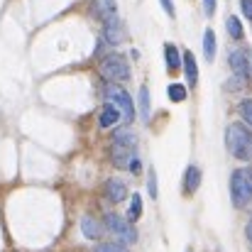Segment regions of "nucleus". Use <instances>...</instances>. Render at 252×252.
<instances>
[{
  "label": "nucleus",
  "instance_id": "nucleus-1",
  "mask_svg": "<svg viewBox=\"0 0 252 252\" xmlns=\"http://www.w3.org/2000/svg\"><path fill=\"white\" fill-rule=\"evenodd\" d=\"M225 145L228 152L240 159V162H250L252 159V132L243 125V123H233L225 130Z\"/></svg>",
  "mask_w": 252,
  "mask_h": 252
},
{
  "label": "nucleus",
  "instance_id": "nucleus-2",
  "mask_svg": "<svg viewBox=\"0 0 252 252\" xmlns=\"http://www.w3.org/2000/svg\"><path fill=\"white\" fill-rule=\"evenodd\" d=\"M230 196H233V203L238 208L248 206L252 201V167H243L233 171V176H230Z\"/></svg>",
  "mask_w": 252,
  "mask_h": 252
},
{
  "label": "nucleus",
  "instance_id": "nucleus-3",
  "mask_svg": "<svg viewBox=\"0 0 252 252\" xmlns=\"http://www.w3.org/2000/svg\"><path fill=\"white\" fill-rule=\"evenodd\" d=\"M100 74L110 84H120V81H127L130 79V66H127V62H125L123 54H108L100 62Z\"/></svg>",
  "mask_w": 252,
  "mask_h": 252
},
{
  "label": "nucleus",
  "instance_id": "nucleus-4",
  "mask_svg": "<svg viewBox=\"0 0 252 252\" xmlns=\"http://www.w3.org/2000/svg\"><path fill=\"white\" fill-rule=\"evenodd\" d=\"M105 230L113 235V238H118L120 243H125V245H130V243H135L137 240V233H135V228L130 225V220L127 218H123V216H118V213H105Z\"/></svg>",
  "mask_w": 252,
  "mask_h": 252
},
{
  "label": "nucleus",
  "instance_id": "nucleus-5",
  "mask_svg": "<svg viewBox=\"0 0 252 252\" xmlns=\"http://www.w3.org/2000/svg\"><path fill=\"white\" fill-rule=\"evenodd\" d=\"M105 98H108V103H113L123 113V118L127 123L135 120V105H132V98H130V93L125 88H120L118 84H108L105 86Z\"/></svg>",
  "mask_w": 252,
  "mask_h": 252
},
{
  "label": "nucleus",
  "instance_id": "nucleus-6",
  "mask_svg": "<svg viewBox=\"0 0 252 252\" xmlns=\"http://www.w3.org/2000/svg\"><path fill=\"white\" fill-rule=\"evenodd\" d=\"M103 37H105V42H108V44H123V42H125V27H123V22H120L115 15L105 20Z\"/></svg>",
  "mask_w": 252,
  "mask_h": 252
},
{
  "label": "nucleus",
  "instance_id": "nucleus-7",
  "mask_svg": "<svg viewBox=\"0 0 252 252\" xmlns=\"http://www.w3.org/2000/svg\"><path fill=\"white\" fill-rule=\"evenodd\" d=\"M228 62H230V69H233V74H235L240 81H248V79H250V62H248L245 52H240V49L230 52Z\"/></svg>",
  "mask_w": 252,
  "mask_h": 252
},
{
  "label": "nucleus",
  "instance_id": "nucleus-8",
  "mask_svg": "<svg viewBox=\"0 0 252 252\" xmlns=\"http://www.w3.org/2000/svg\"><path fill=\"white\" fill-rule=\"evenodd\" d=\"M103 191H105V198H108L110 203H120V201L127 198V186H125L120 179H108L105 186H103Z\"/></svg>",
  "mask_w": 252,
  "mask_h": 252
},
{
  "label": "nucleus",
  "instance_id": "nucleus-9",
  "mask_svg": "<svg viewBox=\"0 0 252 252\" xmlns=\"http://www.w3.org/2000/svg\"><path fill=\"white\" fill-rule=\"evenodd\" d=\"M123 120V113L113 105V103H105L103 108H100V118H98V125L105 130V127H113V125H118Z\"/></svg>",
  "mask_w": 252,
  "mask_h": 252
},
{
  "label": "nucleus",
  "instance_id": "nucleus-10",
  "mask_svg": "<svg viewBox=\"0 0 252 252\" xmlns=\"http://www.w3.org/2000/svg\"><path fill=\"white\" fill-rule=\"evenodd\" d=\"M181 64H184V71H186V81L191 84V88L198 84V66H196V59L191 52H184L181 57Z\"/></svg>",
  "mask_w": 252,
  "mask_h": 252
},
{
  "label": "nucleus",
  "instance_id": "nucleus-11",
  "mask_svg": "<svg viewBox=\"0 0 252 252\" xmlns=\"http://www.w3.org/2000/svg\"><path fill=\"white\" fill-rule=\"evenodd\" d=\"M81 230H84V238H88V240H98L103 235V225L95 218H91V216L81 218Z\"/></svg>",
  "mask_w": 252,
  "mask_h": 252
},
{
  "label": "nucleus",
  "instance_id": "nucleus-12",
  "mask_svg": "<svg viewBox=\"0 0 252 252\" xmlns=\"http://www.w3.org/2000/svg\"><path fill=\"white\" fill-rule=\"evenodd\" d=\"M198 186H201V169L191 164V167L186 169V174H184V191L186 193H193Z\"/></svg>",
  "mask_w": 252,
  "mask_h": 252
},
{
  "label": "nucleus",
  "instance_id": "nucleus-13",
  "mask_svg": "<svg viewBox=\"0 0 252 252\" xmlns=\"http://www.w3.org/2000/svg\"><path fill=\"white\" fill-rule=\"evenodd\" d=\"M164 57H167V69L169 74H174V71H179V66H181V54H179V49L169 42L164 44Z\"/></svg>",
  "mask_w": 252,
  "mask_h": 252
},
{
  "label": "nucleus",
  "instance_id": "nucleus-14",
  "mask_svg": "<svg viewBox=\"0 0 252 252\" xmlns=\"http://www.w3.org/2000/svg\"><path fill=\"white\" fill-rule=\"evenodd\" d=\"M113 145H118V147H127V150H135L137 137H135L130 130H118V132L113 135Z\"/></svg>",
  "mask_w": 252,
  "mask_h": 252
},
{
  "label": "nucleus",
  "instance_id": "nucleus-15",
  "mask_svg": "<svg viewBox=\"0 0 252 252\" xmlns=\"http://www.w3.org/2000/svg\"><path fill=\"white\" fill-rule=\"evenodd\" d=\"M93 15H98V17L105 22L108 17L115 15V2H113V0H95V5H93Z\"/></svg>",
  "mask_w": 252,
  "mask_h": 252
},
{
  "label": "nucleus",
  "instance_id": "nucleus-16",
  "mask_svg": "<svg viewBox=\"0 0 252 252\" xmlns=\"http://www.w3.org/2000/svg\"><path fill=\"white\" fill-rule=\"evenodd\" d=\"M203 54H206L208 62L216 59V32H213L211 27L203 32Z\"/></svg>",
  "mask_w": 252,
  "mask_h": 252
},
{
  "label": "nucleus",
  "instance_id": "nucleus-17",
  "mask_svg": "<svg viewBox=\"0 0 252 252\" xmlns=\"http://www.w3.org/2000/svg\"><path fill=\"white\" fill-rule=\"evenodd\" d=\"M225 30H228V34L233 37V39H243V22L235 17V15H230L228 20H225Z\"/></svg>",
  "mask_w": 252,
  "mask_h": 252
},
{
  "label": "nucleus",
  "instance_id": "nucleus-18",
  "mask_svg": "<svg viewBox=\"0 0 252 252\" xmlns=\"http://www.w3.org/2000/svg\"><path fill=\"white\" fill-rule=\"evenodd\" d=\"M140 216H142V198H140L137 193H132L130 211H127V220H130V223H135V220H140Z\"/></svg>",
  "mask_w": 252,
  "mask_h": 252
},
{
  "label": "nucleus",
  "instance_id": "nucleus-19",
  "mask_svg": "<svg viewBox=\"0 0 252 252\" xmlns=\"http://www.w3.org/2000/svg\"><path fill=\"white\" fill-rule=\"evenodd\" d=\"M167 93H169V100H174V103L186 100V86H181V84H171L167 88Z\"/></svg>",
  "mask_w": 252,
  "mask_h": 252
},
{
  "label": "nucleus",
  "instance_id": "nucleus-20",
  "mask_svg": "<svg viewBox=\"0 0 252 252\" xmlns=\"http://www.w3.org/2000/svg\"><path fill=\"white\" fill-rule=\"evenodd\" d=\"M140 110H142V118L150 120V91H147V86L140 88Z\"/></svg>",
  "mask_w": 252,
  "mask_h": 252
},
{
  "label": "nucleus",
  "instance_id": "nucleus-21",
  "mask_svg": "<svg viewBox=\"0 0 252 252\" xmlns=\"http://www.w3.org/2000/svg\"><path fill=\"white\" fill-rule=\"evenodd\" d=\"M238 113L243 115V120H245V123H250V125H252V98L240 100V105H238Z\"/></svg>",
  "mask_w": 252,
  "mask_h": 252
},
{
  "label": "nucleus",
  "instance_id": "nucleus-22",
  "mask_svg": "<svg viewBox=\"0 0 252 252\" xmlns=\"http://www.w3.org/2000/svg\"><path fill=\"white\" fill-rule=\"evenodd\" d=\"M95 252H130L125 245H115V243H103V245H98Z\"/></svg>",
  "mask_w": 252,
  "mask_h": 252
},
{
  "label": "nucleus",
  "instance_id": "nucleus-23",
  "mask_svg": "<svg viewBox=\"0 0 252 252\" xmlns=\"http://www.w3.org/2000/svg\"><path fill=\"white\" fill-rule=\"evenodd\" d=\"M147 191H150L152 198H157V174H155V169H152L150 176H147Z\"/></svg>",
  "mask_w": 252,
  "mask_h": 252
},
{
  "label": "nucleus",
  "instance_id": "nucleus-24",
  "mask_svg": "<svg viewBox=\"0 0 252 252\" xmlns=\"http://www.w3.org/2000/svg\"><path fill=\"white\" fill-rule=\"evenodd\" d=\"M203 12H206V17H213L216 15V0H203Z\"/></svg>",
  "mask_w": 252,
  "mask_h": 252
},
{
  "label": "nucleus",
  "instance_id": "nucleus-25",
  "mask_svg": "<svg viewBox=\"0 0 252 252\" xmlns=\"http://www.w3.org/2000/svg\"><path fill=\"white\" fill-rule=\"evenodd\" d=\"M240 5H243V12H245V17L252 22V0H240Z\"/></svg>",
  "mask_w": 252,
  "mask_h": 252
},
{
  "label": "nucleus",
  "instance_id": "nucleus-26",
  "mask_svg": "<svg viewBox=\"0 0 252 252\" xmlns=\"http://www.w3.org/2000/svg\"><path fill=\"white\" fill-rule=\"evenodd\" d=\"M127 169H130L132 174H140V169H142V164H140V159H137V157H132V159L127 162Z\"/></svg>",
  "mask_w": 252,
  "mask_h": 252
},
{
  "label": "nucleus",
  "instance_id": "nucleus-27",
  "mask_svg": "<svg viewBox=\"0 0 252 252\" xmlns=\"http://www.w3.org/2000/svg\"><path fill=\"white\" fill-rule=\"evenodd\" d=\"M162 7H164V12L171 15V17L176 15V12H174V2H171V0H162Z\"/></svg>",
  "mask_w": 252,
  "mask_h": 252
},
{
  "label": "nucleus",
  "instance_id": "nucleus-28",
  "mask_svg": "<svg viewBox=\"0 0 252 252\" xmlns=\"http://www.w3.org/2000/svg\"><path fill=\"white\" fill-rule=\"evenodd\" d=\"M248 240H250V243H252V220H250V223H248Z\"/></svg>",
  "mask_w": 252,
  "mask_h": 252
}]
</instances>
